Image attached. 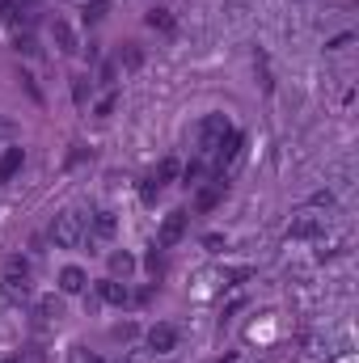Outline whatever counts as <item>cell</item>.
I'll list each match as a JSON object with an SVG mask.
<instances>
[{"label":"cell","instance_id":"cell-1","mask_svg":"<svg viewBox=\"0 0 359 363\" xmlns=\"http://www.w3.org/2000/svg\"><path fill=\"white\" fill-rule=\"evenodd\" d=\"M51 241H55L60 250H77V245L85 241V216H81V211H60L55 224H51Z\"/></svg>","mask_w":359,"mask_h":363},{"label":"cell","instance_id":"cell-2","mask_svg":"<svg viewBox=\"0 0 359 363\" xmlns=\"http://www.w3.org/2000/svg\"><path fill=\"white\" fill-rule=\"evenodd\" d=\"M228 135H233V123H228L224 114H207L203 127H199V152H203V157H216Z\"/></svg>","mask_w":359,"mask_h":363},{"label":"cell","instance_id":"cell-3","mask_svg":"<svg viewBox=\"0 0 359 363\" xmlns=\"http://www.w3.org/2000/svg\"><path fill=\"white\" fill-rule=\"evenodd\" d=\"M34 274H30V262L26 258H9L4 262V296L9 300H30V291H34V283H30Z\"/></svg>","mask_w":359,"mask_h":363},{"label":"cell","instance_id":"cell-4","mask_svg":"<svg viewBox=\"0 0 359 363\" xmlns=\"http://www.w3.org/2000/svg\"><path fill=\"white\" fill-rule=\"evenodd\" d=\"M186 220H190L186 211H170V216H165V224H161V233H157V245H161V250L178 245L182 233H186Z\"/></svg>","mask_w":359,"mask_h":363},{"label":"cell","instance_id":"cell-5","mask_svg":"<svg viewBox=\"0 0 359 363\" xmlns=\"http://www.w3.org/2000/svg\"><path fill=\"white\" fill-rule=\"evenodd\" d=\"M174 347H178V330L174 325H153L148 330V351L153 355H170Z\"/></svg>","mask_w":359,"mask_h":363},{"label":"cell","instance_id":"cell-6","mask_svg":"<svg viewBox=\"0 0 359 363\" xmlns=\"http://www.w3.org/2000/svg\"><path fill=\"white\" fill-rule=\"evenodd\" d=\"M174 174H178V161H161V165L153 169V178L144 182V199H153L161 186H170V182H174Z\"/></svg>","mask_w":359,"mask_h":363},{"label":"cell","instance_id":"cell-7","mask_svg":"<svg viewBox=\"0 0 359 363\" xmlns=\"http://www.w3.org/2000/svg\"><path fill=\"white\" fill-rule=\"evenodd\" d=\"M85 287H89V274L81 271V267H64L60 271V291L64 296H81Z\"/></svg>","mask_w":359,"mask_h":363},{"label":"cell","instance_id":"cell-8","mask_svg":"<svg viewBox=\"0 0 359 363\" xmlns=\"http://www.w3.org/2000/svg\"><path fill=\"white\" fill-rule=\"evenodd\" d=\"M321 233V216H300V220H292V228H287V237H296V241H304V237H317Z\"/></svg>","mask_w":359,"mask_h":363},{"label":"cell","instance_id":"cell-9","mask_svg":"<svg viewBox=\"0 0 359 363\" xmlns=\"http://www.w3.org/2000/svg\"><path fill=\"white\" fill-rule=\"evenodd\" d=\"M51 38L60 43V51H64V55H77V51H81V47H77V34H72V26H68V21H55V26H51Z\"/></svg>","mask_w":359,"mask_h":363},{"label":"cell","instance_id":"cell-10","mask_svg":"<svg viewBox=\"0 0 359 363\" xmlns=\"http://www.w3.org/2000/svg\"><path fill=\"white\" fill-rule=\"evenodd\" d=\"M21 161H26V152H21V148H4V157H0V186H4V182H13V174L21 169Z\"/></svg>","mask_w":359,"mask_h":363},{"label":"cell","instance_id":"cell-11","mask_svg":"<svg viewBox=\"0 0 359 363\" xmlns=\"http://www.w3.org/2000/svg\"><path fill=\"white\" fill-rule=\"evenodd\" d=\"M97 296H101L106 304H127V287L114 283V279H101V283H97Z\"/></svg>","mask_w":359,"mask_h":363},{"label":"cell","instance_id":"cell-12","mask_svg":"<svg viewBox=\"0 0 359 363\" xmlns=\"http://www.w3.org/2000/svg\"><path fill=\"white\" fill-rule=\"evenodd\" d=\"M38 317H43V321H60V317H64V300H60V296H43V300H38Z\"/></svg>","mask_w":359,"mask_h":363},{"label":"cell","instance_id":"cell-13","mask_svg":"<svg viewBox=\"0 0 359 363\" xmlns=\"http://www.w3.org/2000/svg\"><path fill=\"white\" fill-rule=\"evenodd\" d=\"M220 194H224V178L216 182V186H207V190H199V199H194V203H199V211H211V207L220 203Z\"/></svg>","mask_w":359,"mask_h":363},{"label":"cell","instance_id":"cell-14","mask_svg":"<svg viewBox=\"0 0 359 363\" xmlns=\"http://www.w3.org/2000/svg\"><path fill=\"white\" fill-rule=\"evenodd\" d=\"M110 271L114 274H131L136 271V258H131L127 250H118V254H110Z\"/></svg>","mask_w":359,"mask_h":363},{"label":"cell","instance_id":"cell-15","mask_svg":"<svg viewBox=\"0 0 359 363\" xmlns=\"http://www.w3.org/2000/svg\"><path fill=\"white\" fill-rule=\"evenodd\" d=\"M114 224H118V220H114V211H97L93 233H97V237H110V233H114Z\"/></svg>","mask_w":359,"mask_h":363},{"label":"cell","instance_id":"cell-16","mask_svg":"<svg viewBox=\"0 0 359 363\" xmlns=\"http://www.w3.org/2000/svg\"><path fill=\"white\" fill-rule=\"evenodd\" d=\"M148 26H153V30H170V26H174V17H170L165 9H153V13H148Z\"/></svg>","mask_w":359,"mask_h":363},{"label":"cell","instance_id":"cell-17","mask_svg":"<svg viewBox=\"0 0 359 363\" xmlns=\"http://www.w3.org/2000/svg\"><path fill=\"white\" fill-rule=\"evenodd\" d=\"M118 363H157V355H153V351H127Z\"/></svg>","mask_w":359,"mask_h":363},{"label":"cell","instance_id":"cell-18","mask_svg":"<svg viewBox=\"0 0 359 363\" xmlns=\"http://www.w3.org/2000/svg\"><path fill=\"white\" fill-rule=\"evenodd\" d=\"M101 17H106V4H101V0H97V4H89V9H85V21H101Z\"/></svg>","mask_w":359,"mask_h":363},{"label":"cell","instance_id":"cell-19","mask_svg":"<svg viewBox=\"0 0 359 363\" xmlns=\"http://www.w3.org/2000/svg\"><path fill=\"white\" fill-rule=\"evenodd\" d=\"M313 207H334V194H330V190H317V194H313Z\"/></svg>","mask_w":359,"mask_h":363},{"label":"cell","instance_id":"cell-20","mask_svg":"<svg viewBox=\"0 0 359 363\" xmlns=\"http://www.w3.org/2000/svg\"><path fill=\"white\" fill-rule=\"evenodd\" d=\"M72 93H77V101L85 106V97H89V85H85V77H77V85H72Z\"/></svg>","mask_w":359,"mask_h":363},{"label":"cell","instance_id":"cell-21","mask_svg":"<svg viewBox=\"0 0 359 363\" xmlns=\"http://www.w3.org/2000/svg\"><path fill=\"white\" fill-rule=\"evenodd\" d=\"M161 267H165V262H161V250H153V254H148V271L161 274Z\"/></svg>","mask_w":359,"mask_h":363},{"label":"cell","instance_id":"cell-22","mask_svg":"<svg viewBox=\"0 0 359 363\" xmlns=\"http://www.w3.org/2000/svg\"><path fill=\"white\" fill-rule=\"evenodd\" d=\"M0 135H13V123L9 118H0Z\"/></svg>","mask_w":359,"mask_h":363},{"label":"cell","instance_id":"cell-23","mask_svg":"<svg viewBox=\"0 0 359 363\" xmlns=\"http://www.w3.org/2000/svg\"><path fill=\"white\" fill-rule=\"evenodd\" d=\"M72 363H101V359H93V355H85V351H81V355H77Z\"/></svg>","mask_w":359,"mask_h":363},{"label":"cell","instance_id":"cell-24","mask_svg":"<svg viewBox=\"0 0 359 363\" xmlns=\"http://www.w3.org/2000/svg\"><path fill=\"white\" fill-rule=\"evenodd\" d=\"M0 308H4V296H0Z\"/></svg>","mask_w":359,"mask_h":363}]
</instances>
